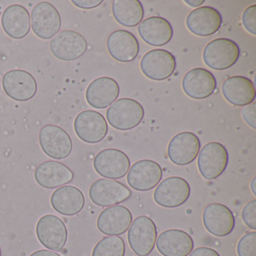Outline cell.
Here are the masks:
<instances>
[{"label": "cell", "mask_w": 256, "mask_h": 256, "mask_svg": "<svg viewBox=\"0 0 256 256\" xmlns=\"http://www.w3.org/2000/svg\"><path fill=\"white\" fill-rule=\"evenodd\" d=\"M132 222L131 211L124 206L114 205L104 209L97 218V228L108 236L124 234Z\"/></svg>", "instance_id": "18"}, {"label": "cell", "mask_w": 256, "mask_h": 256, "mask_svg": "<svg viewBox=\"0 0 256 256\" xmlns=\"http://www.w3.org/2000/svg\"><path fill=\"white\" fill-rule=\"evenodd\" d=\"M242 119L248 126L256 130V102H253L248 106H244L241 110Z\"/></svg>", "instance_id": "34"}, {"label": "cell", "mask_w": 256, "mask_h": 256, "mask_svg": "<svg viewBox=\"0 0 256 256\" xmlns=\"http://www.w3.org/2000/svg\"><path fill=\"white\" fill-rule=\"evenodd\" d=\"M40 144L48 156L56 160L67 158L73 149L70 134L64 128L55 125H46L42 128Z\"/></svg>", "instance_id": "8"}, {"label": "cell", "mask_w": 256, "mask_h": 256, "mask_svg": "<svg viewBox=\"0 0 256 256\" xmlns=\"http://www.w3.org/2000/svg\"><path fill=\"white\" fill-rule=\"evenodd\" d=\"M88 47L84 37L72 30L61 31L50 42L52 54L62 61H73L82 58Z\"/></svg>", "instance_id": "12"}, {"label": "cell", "mask_w": 256, "mask_h": 256, "mask_svg": "<svg viewBox=\"0 0 256 256\" xmlns=\"http://www.w3.org/2000/svg\"><path fill=\"white\" fill-rule=\"evenodd\" d=\"M30 256H61L60 254L58 253L55 252L50 251V250H38V251L34 252V253L30 254Z\"/></svg>", "instance_id": "37"}, {"label": "cell", "mask_w": 256, "mask_h": 256, "mask_svg": "<svg viewBox=\"0 0 256 256\" xmlns=\"http://www.w3.org/2000/svg\"><path fill=\"white\" fill-rule=\"evenodd\" d=\"M242 220L244 224L252 229L256 230V200H250L248 203L246 204L241 212Z\"/></svg>", "instance_id": "32"}, {"label": "cell", "mask_w": 256, "mask_h": 256, "mask_svg": "<svg viewBox=\"0 0 256 256\" xmlns=\"http://www.w3.org/2000/svg\"><path fill=\"white\" fill-rule=\"evenodd\" d=\"M2 88L6 94L12 100L26 102L35 96L38 85L30 73L25 70H14L4 74Z\"/></svg>", "instance_id": "14"}, {"label": "cell", "mask_w": 256, "mask_h": 256, "mask_svg": "<svg viewBox=\"0 0 256 256\" xmlns=\"http://www.w3.org/2000/svg\"><path fill=\"white\" fill-rule=\"evenodd\" d=\"M222 92L228 102L240 107L251 104L256 96L254 84L244 76H233L224 80Z\"/></svg>", "instance_id": "26"}, {"label": "cell", "mask_w": 256, "mask_h": 256, "mask_svg": "<svg viewBox=\"0 0 256 256\" xmlns=\"http://www.w3.org/2000/svg\"><path fill=\"white\" fill-rule=\"evenodd\" d=\"M120 95V86L114 79L101 77L92 80L86 90V100L91 107L104 109L112 106Z\"/></svg>", "instance_id": "23"}, {"label": "cell", "mask_w": 256, "mask_h": 256, "mask_svg": "<svg viewBox=\"0 0 256 256\" xmlns=\"http://www.w3.org/2000/svg\"><path fill=\"white\" fill-rule=\"evenodd\" d=\"M221 14L210 6H202L192 10L188 14L186 24L188 30L198 36L214 35L221 28Z\"/></svg>", "instance_id": "19"}, {"label": "cell", "mask_w": 256, "mask_h": 256, "mask_svg": "<svg viewBox=\"0 0 256 256\" xmlns=\"http://www.w3.org/2000/svg\"><path fill=\"white\" fill-rule=\"evenodd\" d=\"M250 190H251L252 192L256 196V178L254 176L252 180L250 182Z\"/></svg>", "instance_id": "39"}, {"label": "cell", "mask_w": 256, "mask_h": 256, "mask_svg": "<svg viewBox=\"0 0 256 256\" xmlns=\"http://www.w3.org/2000/svg\"><path fill=\"white\" fill-rule=\"evenodd\" d=\"M112 12L118 24L126 28L140 24L144 16L143 6L139 0H114Z\"/></svg>", "instance_id": "29"}, {"label": "cell", "mask_w": 256, "mask_h": 256, "mask_svg": "<svg viewBox=\"0 0 256 256\" xmlns=\"http://www.w3.org/2000/svg\"><path fill=\"white\" fill-rule=\"evenodd\" d=\"M0 256H2V252H1V248H0Z\"/></svg>", "instance_id": "40"}, {"label": "cell", "mask_w": 256, "mask_h": 256, "mask_svg": "<svg viewBox=\"0 0 256 256\" xmlns=\"http://www.w3.org/2000/svg\"><path fill=\"white\" fill-rule=\"evenodd\" d=\"M144 116L143 106L130 98L116 100L106 112L108 122L115 130L128 131L139 125Z\"/></svg>", "instance_id": "1"}, {"label": "cell", "mask_w": 256, "mask_h": 256, "mask_svg": "<svg viewBox=\"0 0 256 256\" xmlns=\"http://www.w3.org/2000/svg\"><path fill=\"white\" fill-rule=\"evenodd\" d=\"M198 168L200 175L208 180L222 174L228 163L227 150L218 142H210L199 151Z\"/></svg>", "instance_id": "5"}, {"label": "cell", "mask_w": 256, "mask_h": 256, "mask_svg": "<svg viewBox=\"0 0 256 256\" xmlns=\"http://www.w3.org/2000/svg\"><path fill=\"white\" fill-rule=\"evenodd\" d=\"M202 220L206 230L218 238L228 236L234 228L235 218L233 212L222 204L208 205L204 210Z\"/></svg>", "instance_id": "17"}, {"label": "cell", "mask_w": 256, "mask_h": 256, "mask_svg": "<svg viewBox=\"0 0 256 256\" xmlns=\"http://www.w3.org/2000/svg\"><path fill=\"white\" fill-rule=\"evenodd\" d=\"M126 245L120 236H110L102 238L95 246L92 256H125Z\"/></svg>", "instance_id": "30"}, {"label": "cell", "mask_w": 256, "mask_h": 256, "mask_svg": "<svg viewBox=\"0 0 256 256\" xmlns=\"http://www.w3.org/2000/svg\"><path fill=\"white\" fill-rule=\"evenodd\" d=\"M157 228L150 217L140 216L134 218L128 230V242L138 256H148L156 246Z\"/></svg>", "instance_id": "4"}, {"label": "cell", "mask_w": 256, "mask_h": 256, "mask_svg": "<svg viewBox=\"0 0 256 256\" xmlns=\"http://www.w3.org/2000/svg\"><path fill=\"white\" fill-rule=\"evenodd\" d=\"M1 24L8 36L13 40H22L30 31V14L23 6L13 4L4 10Z\"/></svg>", "instance_id": "25"}, {"label": "cell", "mask_w": 256, "mask_h": 256, "mask_svg": "<svg viewBox=\"0 0 256 256\" xmlns=\"http://www.w3.org/2000/svg\"><path fill=\"white\" fill-rule=\"evenodd\" d=\"M162 170L156 162L143 160L132 164L127 174V182L133 190L146 192L155 188L162 179Z\"/></svg>", "instance_id": "15"}, {"label": "cell", "mask_w": 256, "mask_h": 256, "mask_svg": "<svg viewBox=\"0 0 256 256\" xmlns=\"http://www.w3.org/2000/svg\"><path fill=\"white\" fill-rule=\"evenodd\" d=\"M72 2L78 8L89 10L100 6L103 0H72Z\"/></svg>", "instance_id": "35"}, {"label": "cell", "mask_w": 256, "mask_h": 256, "mask_svg": "<svg viewBox=\"0 0 256 256\" xmlns=\"http://www.w3.org/2000/svg\"><path fill=\"white\" fill-rule=\"evenodd\" d=\"M239 46L228 38L212 40L204 49V62L211 70L222 71L233 66L240 58Z\"/></svg>", "instance_id": "2"}, {"label": "cell", "mask_w": 256, "mask_h": 256, "mask_svg": "<svg viewBox=\"0 0 256 256\" xmlns=\"http://www.w3.org/2000/svg\"><path fill=\"white\" fill-rule=\"evenodd\" d=\"M156 248L163 256H188L194 248V241L186 232L168 229L156 239Z\"/></svg>", "instance_id": "21"}, {"label": "cell", "mask_w": 256, "mask_h": 256, "mask_svg": "<svg viewBox=\"0 0 256 256\" xmlns=\"http://www.w3.org/2000/svg\"><path fill=\"white\" fill-rule=\"evenodd\" d=\"M74 128L78 137L88 144H97L107 136L108 126L102 114L92 110H84L76 116Z\"/></svg>", "instance_id": "10"}, {"label": "cell", "mask_w": 256, "mask_h": 256, "mask_svg": "<svg viewBox=\"0 0 256 256\" xmlns=\"http://www.w3.org/2000/svg\"><path fill=\"white\" fill-rule=\"evenodd\" d=\"M50 204L58 214L72 216L82 212L84 208L85 197L77 187L62 186L54 192Z\"/></svg>", "instance_id": "28"}, {"label": "cell", "mask_w": 256, "mask_h": 256, "mask_svg": "<svg viewBox=\"0 0 256 256\" xmlns=\"http://www.w3.org/2000/svg\"><path fill=\"white\" fill-rule=\"evenodd\" d=\"M188 256H220L216 250L208 247H198L192 251Z\"/></svg>", "instance_id": "36"}, {"label": "cell", "mask_w": 256, "mask_h": 256, "mask_svg": "<svg viewBox=\"0 0 256 256\" xmlns=\"http://www.w3.org/2000/svg\"><path fill=\"white\" fill-rule=\"evenodd\" d=\"M191 194L188 182L180 176H170L162 181L156 188L154 199L160 206L175 208L182 206Z\"/></svg>", "instance_id": "7"}, {"label": "cell", "mask_w": 256, "mask_h": 256, "mask_svg": "<svg viewBox=\"0 0 256 256\" xmlns=\"http://www.w3.org/2000/svg\"><path fill=\"white\" fill-rule=\"evenodd\" d=\"M36 233L42 245L54 252H60L68 240V230L65 223L53 214H46L40 218Z\"/></svg>", "instance_id": "6"}, {"label": "cell", "mask_w": 256, "mask_h": 256, "mask_svg": "<svg viewBox=\"0 0 256 256\" xmlns=\"http://www.w3.org/2000/svg\"><path fill=\"white\" fill-rule=\"evenodd\" d=\"M143 74L152 80H164L170 78L176 67L174 56L164 49H154L145 54L140 61Z\"/></svg>", "instance_id": "13"}, {"label": "cell", "mask_w": 256, "mask_h": 256, "mask_svg": "<svg viewBox=\"0 0 256 256\" xmlns=\"http://www.w3.org/2000/svg\"><path fill=\"white\" fill-rule=\"evenodd\" d=\"M242 24L247 32L252 35H256V5L250 6L244 10Z\"/></svg>", "instance_id": "33"}, {"label": "cell", "mask_w": 256, "mask_h": 256, "mask_svg": "<svg viewBox=\"0 0 256 256\" xmlns=\"http://www.w3.org/2000/svg\"><path fill=\"white\" fill-rule=\"evenodd\" d=\"M182 86L186 95L190 98L204 100L214 94L216 89V80L205 68H192L184 76Z\"/></svg>", "instance_id": "20"}, {"label": "cell", "mask_w": 256, "mask_h": 256, "mask_svg": "<svg viewBox=\"0 0 256 256\" xmlns=\"http://www.w3.org/2000/svg\"><path fill=\"white\" fill-rule=\"evenodd\" d=\"M200 149L198 137L190 132L178 133L169 142L168 156L176 166H187L197 158Z\"/></svg>", "instance_id": "16"}, {"label": "cell", "mask_w": 256, "mask_h": 256, "mask_svg": "<svg viewBox=\"0 0 256 256\" xmlns=\"http://www.w3.org/2000/svg\"><path fill=\"white\" fill-rule=\"evenodd\" d=\"M130 166L131 162L128 156L114 148L100 151L94 160L96 172L106 179H121L127 174Z\"/></svg>", "instance_id": "11"}, {"label": "cell", "mask_w": 256, "mask_h": 256, "mask_svg": "<svg viewBox=\"0 0 256 256\" xmlns=\"http://www.w3.org/2000/svg\"><path fill=\"white\" fill-rule=\"evenodd\" d=\"M30 17L31 29L41 40H52L59 34L62 26L61 16L50 2L44 1L36 5Z\"/></svg>", "instance_id": "3"}, {"label": "cell", "mask_w": 256, "mask_h": 256, "mask_svg": "<svg viewBox=\"0 0 256 256\" xmlns=\"http://www.w3.org/2000/svg\"><path fill=\"white\" fill-rule=\"evenodd\" d=\"M90 198L97 206H110L128 200L132 191L122 182L110 179H100L91 185Z\"/></svg>", "instance_id": "9"}, {"label": "cell", "mask_w": 256, "mask_h": 256, "mask_svg": "<svg viewBox=\"0 0 256 256\" xmlns=\"http://www.w3.org/2000/svg\"><path fill=\"white\" fill-rule=\"evenodd\" d=\"M138 31L146 44L154 47H161L170 42L174 34L170 22L158 16L145 19L139 24Z\"/></svg>", "instance_id": "27"}, {"label": "cell", "mask_w": 256, "mask_h": 256, "mask_svg": "<svg viewBox=\"0 0 256 256\" xmlns=\"http://www.w3.org/2000/svg\"><path fill=\"white\" fill-rule=\"evenodd\" d=\"M109 54L118 62H130L139 54L140 46L137 38L127 30H116L109 36L107 40Z\"/></svg>", "instance_id": "24"}, {"label": "cell", "mask_w": 256, "mask_h": 256, "mask_svg": "<svg viewBox=\"0 0 256 256\" xmlns=\"http://www.w3.org/2000/svg\"><path fill=\"white\" fill-rule=\"evenodd\" d=\"M74 173L64 163L46 161L36 169L34 178L40 186L55 188L70 184L74 180Z\"/></svg>", "instance_id": "22"}, {"label": "cell", "mask_w": 256, "mask_h": 256, "mask_svg": "<svg viewBox=\"0 0 256 256\" xmlns=\"http://www.w3.org/2000/svg\"><path fill=\"white\" fill-rule=\"evenodd\" d=\"M238 256H256V232L246 234L240 239L236 246Z\"/></svg>", "instance_id": "31"}, {"label": "cell", "mask_w": 256, "mask_h": 256, "mask_svg": "<svg viewBox=\"0 0 256 256\" xmlns=\"http://www.w3.org/2000/svg\"><path fill=\"white\" fill-rule=\"evenodd\" d=\"M186 4H188L190 6L194 7V8H197V7L200 6L204 2V0H185Z\"/></svg>", "instance_id": "38"}]
</instances>
